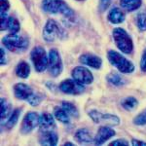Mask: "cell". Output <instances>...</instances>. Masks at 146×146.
Instances as JSON below:
<instances>
[{"mask_svg":"<svg viewBox=\"0 0 146 146\" xmlns=\"http://www.w3.org/2000/svg\"><path fill=\"white\" fill-rule=\"evenodd\" d=\"M54 116L55 118L62 124H69L70 123V116L69 114L63 109L62 107H56L54 110Z\"/></svg>","mask_w":146,"mask_h":146,"instance_id":"603a6c76","label":"cell"},{"mask_svg":"<svg viewBox=\"0 0 146 146\" xmlns=\"http://www.w3.org/2000/svg\"><path fill=\"white\" fill-rule=\"evenodd\" d=\"M71 76L77 82L83 85H90L94 82L93 73L87 67L84 66H76L72 69Z\"/></svg>","mask_w":146,"mask_h":146,"instance_id":"8fae6325","label":"cell"},{"mask_svg":"<svg viewBox=\"0 0 146 146\" xmlns=\"http://www.w3.org/2000/svg\"><path fill=\"white\" fill-rule=\"evenodd\" d=\"M40 131H55L56 129V122L54 116L50 113H43L40 115V122H39Z\"/></svg>","mask_w":146,"mask_h":146,"instance_id":"9a60e30c","label":"cell"},{"mask_svg":"<svg viewBox=\"0 0 146 146\" xmlns=\"http://www.w3.org/2000/svg\"><path fill=\"white\" fill-rule=\"evenodd\" d=\"M40 115L36 112H28L23 117L22 126H21V133L23 135H28L31 133L36 127H39Z\"/></svg>","mask_w":146,"mask_h":146,"instance_id":"9c48e42d","label":"cell"},{"mask_svg":"<svg viewBox=\"0 0 146 146\" xmlns=\"http://www.w3.org/2000/svg\"><path fill=\"white\" fill-rule=\"evenodd\" d=\"M1 107H0V118H1V122L3 123V121H5L10 117L12 114V105L6 98H1Z\"/></svg>","mask_w":146,"mask_h":146,"instance_id":"d6986e66","label":"cell"},{"mask_svg":"<svg viewBox=\"0 0 146 146\" xmlns=\"http://www.w3.org/2000/svg\"><path fill=\"white\" fill-rule=\"evenodd\" d=\"M109 145H113V146H119V145L129 146V141H127L125 139H117V140H114V141H112V142H110Z\"/></svg>","mask_w":146,"mask_h":146,"instance_id":"836d02e7","label":"cell"},{"mask_svg":"<svg viewBox=\"0 0 146 146\" xmlns=\"http://www.w3.org/2000/svg\"><path fill=\"white\" fill-rule=\"evenodd\" d=\"M131 145H133V146H146V142L137 140V139H131Z\"/></svg>","mask_w":146,"mask_h":146,"instance_id":"d590c367","label":"cell"},{"mask_svg":"<svg viewBox=\"0 0 146 146\" xmlns=\"http://www.w3.org/2000/svg\"><path fill=\"white\" fill-rule=\"evenodd\" d=\"M79 1H82V0H79Z\"/></svg>","mask_w":146,"mask_h":146,"instance_id":"74e56055","label":"cell"},{"mask_svg":"<svg viewBox=\"0 0 146 146\" xmlns=\"http://www.w3.org/2000/svg\"><path fill=\"white\" fill-rule=\"evenodd\" d=\"M2 43L6 47L7 50L13 53H23L28 48V40L23 36L18 34H8L2 39Z\"/></svg>","mask_w":146,"mask_h":146,"instance_id":"277c9868","label":"cell"},{"mask_svg":"<svg viewBox=\"0 0 146 146\" xmlns=\"http://www.w3.org/2000/svg\"><path fill=\"white\" fill-rule=\"evenodd\" d=\"M74 139L80 144H89V143H94L95 137H93L91 133L87 129H80L75 133Z\"/></svg>","mask_w":146,"mask_h":146,"instance_id":"e0dca14e","label":"cell"},{"mask_svg":"<svg viewBox=\"0 0 146 146\" xmlns=\"http://www.w3.org/2000/svg\"><path fill=\"white\" fill-rule=\"evenodd\" d=\"M140 69L142 72L146 73V49L143 51L142 56H141L140 60Z\"/></svg>","mask_w":146,"mask_h":146,"instance_id":"d6a6232c","label":"cell"},{"mask_svg":"<svg viewBox=\"0 0 146 146\" xmlns=\"http://www.w3.org/2000/svg\"><path fill=\"white\" fill-rule=\"evenodd\" d=\"M43 100V98L41 96L38 95V94H34L31 98H29V100L27 101L31 106H37L41 103V101Z\"/></svg>","mask_w":146,"mask_h":146,"instance_id":"f546056e","label":"cell"},{"mask_svg":"<svg viewBox=\"0 0 146 146\" xmlns=\"http://www.w3.org/2000/svg\"><path fill=\"white\" fill-rule=\"evenodd\" d=\"M142 0H120V5L125 11L133 12L141 6Z\"/></svg>","mask_w":146,"mask_h":146,"instance_id":"44dd1931","label":"cell"},{"mask_svg":"<svg viewBox=\"0 0 146 146\" xmlns=\"http://www.w3.org/2000/svg\"><path fill=\"white\" fill-rule=\"evenodd\" d=\"M30 58L37 72H43L48 68L49 56H47V53L43 47H34L30 52Z\"/></svg>","mask_w":146,"mask_h":146,"instance_id":"8992f818","label":"cell"},{"mask_svg":"<svg viewBox=\"0 0 146 146\" xmlns=\"http://www.w3.org/2000/svg\"><path fill=\"white\" fill-rule=\"evenodd\" d=\"M137 104H138V101L135 96H127V98H125L121 102L122 107H123L125 110H127V111H131V110H133Z\"/></svg>","mask_w":146,"mask_h":146,"instance_id":"484cf974","label":"cell"},{"mask_svg":"<svg viewBox=\"0 0 146 146\" xmlns=\"http://www.w3.org/2000/svg\"><path fill=\"white\" fill-rule=\"evenodd\" d=\"M79 62L84 65H87L89 67L100 69L102 65V60L98 56L92 55V54H83L80 56Z\"/></svg>","mask_w":146,"mask_h":146,"instance_id":"5bb4252c","label":"cell"},{"mask_svg":"<svg viewBox=\"0 0 146 146\" xmlns=\"http://www.w3.org/2000/svg\"><path fill=\"white\" fill-rule=\"evenodd\" d=\"M20 23L17 19L13 18V17H9L8 21L6 23V29L8 30L10 33L12 34H18V32L20 31Z\"/></svg>","mask_w":146,"mask_h":146,"instance_id":"cb8c5ba5","label":"cell"},{"mask_svg":"<svg viewBox=\"0 0 146 146\" xmlns=\"http://www.w3.org/2000/svg\"><path fill=\"white\" fill-rule=\"evenodd\" d=\"M111 4V0H100L98 1V11L103 13L108 9V7Z\"/></svg>","mask_w":146,"mask_h":146,"instance_id":"4dcf8cb0","label":"cell"},{"mask_svg":"<svg viewBox=\"0 0 146 146\" xmlns=\"http://www.w3.org/2000/svg\"><path fill=\"white\" fill-rule=\"evenodd\" d=\"M60 90L62 92L63 94L66 95H81L82 93H84L85 87L83 84L77 82L74 79H65L62 81V83L60 84Z\"/></svg>","mask_w":146,"mask_h":146,"instance_id":"30bf717a","label":"cell"},{"mask_svg":"<svg viewBox=\"0 0 146 146\" xmlns=\"http://www.w3.org/2000/svg\"><path fill=\"white\" fill-rule=\"evenodd\" d=\"M62 107L69 114L70 117L75 118V119L79 118V111H78V109H77V107L75 106L73 103L68 102V101H62Z\"/></svg>","mask_w":146,"mask_h":146,"instance_id":"4316f807","label":"cell"},{"mask_svg":"<svg viewBox=\"0 0 146 146\" xmlns=\"http://www.w3.org/2000/svg\"><path fill=\"white\" fill-rule=\"evenodd\" d=\"M106 80L108 83L115 87H122L127 83L126 79L117 72H110L106 76Z\"/></svg>","mask_w":146,"mask_h":146,"instance_id":"ffe728a7","label":"cell"},{"mask_svg":"<svg viewBox=\"0 0 146 146\" xmlns=\"http://www.w3.org/2000/svg\"><path fill=\"white\" fill-rule=\"evenodd\" d=\"M0 64L1 65H5L7 64V56H6V52L3 48H1V60H0Z\"/></svg>","mask_w":146,"mask_h":146,"instance_id":"e575fe53","label":"cell"},{"mask_svg":"<svg viewBox=\"0 0 146 146\" xmlns=\"http://www.w3.org/2000/svg\"><path fill=\"white\" fill-rule=\"evenodd\" d=\"M30 74V66L27 62H21L16 66V75L20 78L27 79Z\"/></svg>","mask_w":146,"mask_h":146,"instance_id":"7402d4cb","label":"cell"},{"mask_svg":"<svg viewBox=\"0 0 146 146\" xmlns=\"http://www.w3.org/2000/svg\"><path fill=\"white\" fill-rule=\"evenodd\" d=\"M43 38L46 42H54L56 39H62L65 36L64 29L53 19L47 21L43 28Z\"/></svg>","mask_w":146,"mask_h":146,"instance_id":"5b68a950","label":"cell"},{"mask_svg":"<svg viewBox=\"0 0 146 146\" xmlns=\"http://www.w3.org/2000/svg\"><path fill=\"white\" fill-rule=\"evenodd\" d=\"M89 116L96 124H103L104 126H118L120 124V118L114 114L109 113H101L96 109L89 112Z\"/></svg>","mask_w":146,"mask_h":146,"instance_id":"52a82bcc","label":"cell"},{"mask_svg":"<svg viewBox=\"0 0 146 146\" xmlns=\"http://www.w3.org/2000/svg\"><path fill=\"white\" fill-rule=\"evenodd\" d=\"M20 115H21V109H20V108H16V109L14 110L13 112H12V114L10 115V117L7 119V122H6V124H5L6 129H13L14 127L17 125Z\"/></svg>","mask_w":146,"mask_h":146,"instance_id":"d4e9b609","label":"cell"},{"mask_svg":"<svg viewBox=\"0 0 146 146\" xmlns=\"http://www.w3.org/2000/svg\"><path fill=\"white\" fill-rule=\"evenodd\" d=\"M136 23H137V27L139 28L141 31H145L146 30V10H142L139 12L136 17Z\"/></svg>","mask_w":146,"mask_h":146,"instance_id":"83f0119b","label":"cell"},{"mask_svg":"<svg viewBox=\"0 0 146 146\" xmlns=\"http://www.w3.org/2000/svg\"><path fill=\"white\" fill-rule=\"evenodd\" d=\"M58 142V135L56 131H43L39 137V143L41 145L55 146Z\"/></svg>","mask_w":146,"mask_h":146,"instance_id":"2e32d148","label":"cell"},{"mask_svg":"<svg viewBox=\"0 0 146 146\" xmlns=\"http://www.w3.org/2000/svg\"><path fill=\"white\" fill-rule=\"evenodd\" d=\"M34 94L33 90L25 83H18L14 86V95L20 100L28 101Z\"/></svg>","mask_w":146,"mask_h":146,"instance_id":"4fadbf2b","label":"cell"},{"mask_svg":"<svg viewBox=\"0 0 146 146\" xmlns=\"http://www.w3.org/2000/svg\"><path fill=\"white\" fill-rule=\"evenodd\" d=\"M42 9L49 14H60L71 22L75 19L74 11L63 0H42Z\"/></svg>","mask_w":146,"mask_h":146,"instance_id":"6da1fadb","label":"cell"},{"mask_svg":"<svg viewBox=\"0 0 146 146\" xmlns=\"http://www.w3.org/2000/svg\"><path fill=\"white\" fill-rule=\"evenodd\" d=\"M116 135V131H114L112 128H110V126H101L98 129V133L95 136V140H94V144L95 145H102L103 143H105L108 139H110Z\"/></svg>","mask_w":146,"mask_h":146,"instance_id":"7c38bea8","label":"cell"},{"mask_svg":"<svg viewBox=\"0 0 146 146\" xmlns=\"http://www.w3.org/2000/svg\"><path fill=\"white\" fill-rule=\"evenodd\" d=\"M49 73L53 77H58L60 75L63 69V63L62 56L56 49H51L49 52Z\"/></svg>","mask_w":146,"mask_h":146,"instance_id":"ba28073f","label":"cell"},{"mask_svg":"<svg viewBox=\"0 0 146 146\" xmlns=\"http://www.w3.org/2000/svg\"><path fill=\"white\" fill-rule=\"evenodd\" d=\"M64 145H65V146H66V145H67V146H72V145H74V143H72V142H65V143H64Z\"/></svg>","mask_w":146,"mask_h":146,"instance_id":"8d00e7d4","label":"cell"},{"mask_svg":"<svg viewBox=\"0 0 146 146\" xmlns=\"http://www.w3.org/2000/svg\"><path fill=\"white\" fill-rule=\"evenodd\" d=\"M0 10L1 13H7L8 10L10 9V2L8 0H0Z\"/></svg>","mask_w":146,"mask_h":146,"instance_id":"1f68e13d","label":"cell"},{"mask_svg":"<svg viewBox=\"0 0 146 146\" xmlns=\"http://www.w3.org/2000/svg\"><path fill=\"white\" fill-rule=\"evenodd\" d=\"M133 122L136 126H144V125H146V110L139 113L137 116H135Z\"/></svg>","mask_w":146,"mask_h":146,"instance_id":"f1b7e54d","label":"cell"},{"mask_svg":"<svg viewBox=\"0 0 146 146\" xmlns=\"http://www.w3.org/2000/svg\"><path fill=\"white\" fill-rule=\"evenodd\" d=\"M125 19H126L125 13L120 8H118V7L112 8L111 10L109 11L108 16H107V20L111 23H113V25L122 23L125 21Z\"/></svg>","mask_w":146,"mask_h":146,"instance_id":"ac0fdd59","label":"cell"},{"mask_svg":"<svg viewBox=\"0 0 146 146\" xmlns=\"http://www.w3.org/2000/svg\"><path fill=\"white\" fill-rule=\"evenodd\" d=\"M107 58L114 67H116L121 73L129 74L135 71V64L129 62L128 58H126L123 55L117 51L109 50L107 52Z\"/></svg>","mask_w":146,"mask_h":146,"instance_id":"3957f363","label":"cell"},{"mask_svg":"<svg viewBox=\"0 0 146 146\" xmlns=\"http://www.w3.org/2000/svg\"><path fill=\"white\" fill-rule=\"evenodd\" d=\"M115 45L122 53L129 55L133 52V42L128 32L121 27H116L112 31Z\"/></svg>","mask_w":146,"mask_h":146,"instance_id":"7a4b0ae2","label":"cell"}]
</instances>
